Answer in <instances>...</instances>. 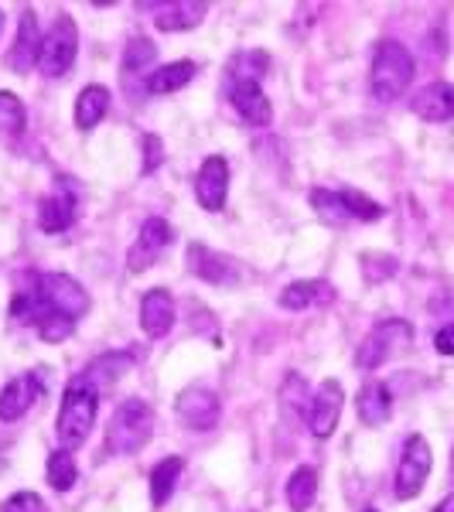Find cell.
<instances>
[{
    "label": "cell",
    "mask_w": 454,
    "mask_h": 512,
    "mask_svg": "<svg viewBox=\"0 0 454 512\" xmlns=\"http://www.w3.org/2000/svg\"><path fill=\"white\" fill-rule=\"evenodd\" d=\"M96 414H99V390L89 379H69L62 393V410H59V420H55V434H59L62 448H79L82 441L89 437L96 424Z\"/></svg>",
    "instance_id": "cell-1"
},
{
    "label": "cell",
    "mask_w": 454,
    "mask_h": 512,
    "mask_svg": "<svg viewBox=\"0 0 454 512\" xmlns=\"http://www.w3.org/2000/svg\"><path fill=\"white\" fill-rule=\"evenodd\" d=\"M154 434V410L144 400H123L113 414L110 427L103 437V454L106 458H123V454H137L151 441Z\"/></svg>",
    "instance_id": "cell-2"
},
{
    "label": "cell",
    "mask_w": 454,
    "mask_h": 512,
    "mask_svg": "<svg viewBox=\"0 0 454 512\" xmlns=\"http://www.w3.org/2000/svg\"><path fill=\"white\" fill-rule=\"evenodd\" d=\"M414 55L407 52V48L400 45V41L386 38L376 45L373 52V96L379 103H393V99H400L403 93L410 89V82H414Z\"/></svg>",
    "instance_id": "cell-3"
},
{
    "label": "cell",
    "mask_w": 454,
    "mask_h": 512,
    "mask_svg": "<svg viewBox=\"0 0 454 512\" xmlns=\"http://www.w3.org/2000/svg\"><path fill=\"white\" fill-rule=\"evenodd\" d=\"M414 342V328L403 318H386L362 338L359 352H356V366L359 369H379L383 362H390L396 352H403Z\"/></svg>",
    "instance_id": "cell-4"
},
{
    "label": "cell",
    "mask_w": 454,
    "mask_h": 512,
    "mask_svg": "<svg viewBox=\"0 0 454 512\" xmlns=\"http://www.w3.org/2000/svg\"><path fill=\"white\" fill-rule=\"evenodd\" d=\"M76 55H79V28L69 14H59L45 38H41V55H38V65L48 79H62L65 72L76 65Z\"/></svg>",
    "instance_id": "cell-5"
},
{
    "label": "cell",
    "mask_w": 454,
    "mask_h": 512,
    "mask_svg": "<svg viewBox=\"0 0 454 512\" xmlns=\"http://www.w3.org/2000/svg\"><path fill=\"white\" fill-rule=\"evenodd\" d=\"M431 465H434V454H431L427 437H420V434L407 437L400 465H396V499L400 502L417 499V495L424 492L427 478H431Z\"/></svg>",
    "instance_id": "cell-6"
},
{
    "label": "cell",
    "mask_w": 454,
    "mask_h": 512,
    "mask_svg": "<svg viewBox=\"0 0 454 512\" xmlns=\"http://www.w3.org/2000/svg\"><path fill=\"white\" fill-rule=\"evenodd\" d=\"M35 287L48 311L69 315L72 321H79L89 311V294L79 280H72L65 274H35Z\"/></svg>",
    "instance_id": "cell-7"
},
{
    "label": "cell",
    "mask_w": 454,
    "mask_h": 512,
    "mask_svg": "<svg viewBox=\"0 0 454 512\" xmlns=\"http://www.w3.org/2000/svg\"><path fill=\"white\" fill-rule=\"evenodd\" d=\"M171 239H175V229H171L168 219H161V216L147 219L144 226H140L137 243L130 246V253H127L130 274H144V270H151L154 263H158V256L171 246Z\"/></svg>",
    "instance_id": "cell-8"
},
{
    "label": "cell",
    "mask_w": 454,
    "mask_h": 512,
    "mask_svg": "<svg viewBox=\"0 0 454 512\" xmlns=\"http://www.w3.org/2000/svg\"><path fill=\"white\" fill-rule=\"evenodd\" d=\"M175 414L181 420V427H188V431H212V427L219 424L222 403H219V396L212 390H205V386H188V390L178 393Z\"/></svg>",
    "instance_id": "cell-9"
},
{
    "label": "cell",
    "mask_w": 454,
    "mask_h": 512,
    "mask_svg": "<svg viewBox=\"0 0 454 512\" xmlns=\"http://www.w3.org/2000/svg\"><path fill=\"white\" fill-rule=\"evenodd\" d=\"M342 407H345L342 383H338V379H325V383L315 390V396H311V407H308V427L318 441H325V437L335 434Z\"/></svg>",
    "instance_id": "cell-10"
},
{
    "label": "cell",
    "mask_w": 454,
    "mask_h": 512,
    "mask_svg": "<svg viewBox=\"0 0 454 512\" xmlns=\"http://www.w3.org/2000/svg\"><path fill=\"white\" fill-rule=\"evenodd\" d=\"M188 270L195 277H202L205 284H216V287H236L239 284V263L233 256L226 253H216L202 243H192L188 246Z\"/></svg>",
    "instance_id": "cell-11"
},
{
    "label": "cell",
    "mask_w": 454,
    "mask_h": 512,
    "mask_svg": "<svg viewBox=\"0 0 454 512\" xmlns=\"http://www.w3.org/2000/svg\"><path fill=\"white\" fill-rule=\"evenodd\" d=\"M195 195H198V205H202L205 212L226 209V195H229V164H226V158L212 154V158L202 161L198 178H195Z\"/></svg>",
    "instance_id": "cell-12"
},
{
    "label": "cell",
    "mask_w": 454,
    "mask_h": 512,
    "mask_svg": "<svg viewBox=\"0 0 454 512\" xmlns=\"http://www.w3.org/2000/svg\"><path fill=\"white\" fill-rule=\"evenodd\" d=\"M76 222V192L69 178H59V188L38 202V226L45 233H65Z\"/></svg>",
    "instance_id": "cell-13"
},
{
    "label": "cell",
    "mask_w": 454,
    "mask_h": 512,
    "mask_svg": "<svg viewBox=\"0 0 454 512\" xmlns=\"http://www.w3.org/2000/svg\"><path fill=\"white\" fill-rule=\"evenodd\" d=\"M229 103L250 127H267L274 120V106H270L267 93H263L260 82H226Z\"/></svg>",
    "instance_id": "cell-14"
},
{
    "label": "cell",
    "mask_w": 454,
    "mask_h": 512,
    "mask_svg": "<svg viewBox=\"0 0 454 512\" xmlns=\"http://www.w3.org/2000/svg\"><path fill=\"white\" fill-rule=\"evenodd\" d=\"M38 400H41V376L38 373L14 376L11 383L0 390V420H4V424L21 420Z\"/></svg>",
    "instance_id": "cell-15"
},
{
    "label": "cell",
    "mask_w": 454,
    "mask_h": 512,
    "mask_svg": "<svg viewBox=\"0 0 454 512\" xmlns=\"http://www.w3.org/2000/svg\"><path fill=\"white\" fill-rule=\"evenodd\" d=\"M38 55H41V31H38V18L35 11H24L21 14V24H18V38H14L11 52H7V69L18 72H31V65H38Z\"/></svg>",
    "instance_id": "cell-16"
},
{
    "label": "cell",
    "mask_w": 454,
    "mask_h": 512,
    "mask_svg": "<svg viewBox=\"0 0 454 512\" xmlns=\"http://www.w3.org/2000/svg\"><path fill=\"white\" fill-rule=\"evenodd\" d=\"M410 110L427 123L454 120V82H431L410 99Z\"/></svg>",
    "instance_id": "cell-17"
},
{
    "label": "cell",
    "mask_w": 454,
    "mask_h": 512,
    "mask_svg": "<svg viewBox=\"0 0 454 512\" xmlns=\"http://www.w3.org/2000/svg\"><path fill=\"white\" fill-rule=\"evenodd\" d=\"M171 325H175V297L164 287H154L140 301V328L151 338H164L171 332Z\"/></svg>",
    "instance_id": "cell-18"
},
{
    "label": "cell",
    "mask_w": 454,
    "mask_h": 512,
    "mask_svg": "<svg viewBox=\"0 0 454 512\" xmlns=\"http://www.w3.org/2000/svg\"><path fill=\"white\" fill-rule=\"evenodd\" d=\"M335 301V287L328 280H294L280 291V304L287 311H304V308H321V304Z\"/></svg>",
    "instance_id": "cell-19"
},
{
    "label": "cell",
    "mask_w": 454,
    "mask_h": 512,
    "mask_svg": "<svg viewBox=\"0 0 454 512\" xmlns=\"http://www.w3.org/2000/svg\"><path fill=\"white\" fill-rule=\"evenodd\" d=\"M356 410H359V420L366 427H379L386 424L393 414V393L386 383H379V379H373V383H366L359 390V400H356Z\"/></svg>",
    "instance_id": "cell-20"
},
{
    "label": "cell",
    "mask_w": 454,
    "mask_h": 512,
    "mask_svg": "<svg viewBox=\"0 0 454 512\" xmlns=\"http://www.w3.org/2000/svg\"><path fill=\"white\" fill-rule=\"evenodd\" d=\"M205 11H209V4H202V0H171V4H161L158 7V24L161 31H188V28H198L205 18Z\"/></svg>",
    "instance_id": "cell-21"
},
{
    "label": "cell",
    "mask_w": 454,
    "mask_h": 512,
    "mask_svg": "<svg viewBox=\"0 0 454 512\" xmlns=\"http://www.w3.org/2000/svg\"><path fill=\"white\" fill-rule=\"evenodd\" d=\"M110 89L106 86H86L79 93V99H76V127L79 130H93V127H99V120L110 113Z\"/></svg>",
    "instance_id": "cell-22"
},
{
    "label": "cell",
    "mask_w": 454,
    "mask_h": 512,
    "mask_svg": "<svg viewBox=\"0 0 454 512\" xmlns=\"http://www.w3.org/2000/svg\"><path fill=\"white\" fill-rule=\"evenodd\" d=\"M130 366H134V355L130 352H106V355H99L96 362H89L82 379H89L96 390H103V386L117 383L123 373H130Z\"/></svg>",
    "instance_id": "cell-23"
},
{
    "label": "cell",
    "mask_w": 454,
    "mask_h": 512,
    "mask_svg": "<svg viewBox=\"0 0 454 512\" xmlns=\"http://www.w3.org/2000/svg\"><path fill=\"white\" fill-rule=\"evenodd\" d=\"M192 79H195V62H171V65H161V69H154V72H151V79H147V93H154V96L178 93V89H185Z\"/></svg>",
    "instance_id": "cell-24"
},
{
    "label": "cell",
    "mask_w": 454,
    "mask_h": 512,
    "mask_svg": "<svg viewBox=\"0 0 454 512\" xmlns=\"http://www.w3.org/2000/svg\"><path fill=\"white\" fill-rule=\"evenodd\" d=\"M318 495V472L311 465L294 468V475L287 478V502H291L294 512H308L315 506Z\"/></svg>",
    "instance_id": "cell-25"
},
{
    "label": "cell",
    "mask_w": 454,
    "mask_h": 512,
    "mask_svg": "<svg viewBox=\"0 0 454 512\" xmlns=\"http://www.w3.org/2000/svg\"><path fill=\"white\" fill-rule=\"evenodd\" d=\"M181 468H185V461H181V458H164L161 465L151 472V502L158 509L171 499V492H175V485L181 478Z\"/></svg>",
    "instance_id": "cell-26"
},
{
    "label": "cell",
    "mask_w": 454,
    "mask_h": 512,
    "mask_svg": "<svg viewBox=\"0 0 454 512\" xmlns=\"http://www.w3.org/2000/svg\"><path fill=\"white\" fill-rule=\"evenodd\" d=\"M267 72H270V59L263 52H239L229 62L226 82H263Z\"/></svg>",
    "instance_id": "cell-27"
},
{
    "label": "cell",
    "mask_w": 454,
    "mask_h": 512,
    "mask_svg": "<svg viewBox=\"0 0 454 512\" xmlns=\"http://www.w3.org/2000/svg\"><path fill=\"white\" fill-rule=\"evenodd\" d=\"M45 475H48V485H52L55 492H69L72 485H76V458H72L69 451L59 448L48 454V465H45Z\"/></svg>",
    "instance_id": "cell-28"
},
{
    "label": "cell",
    "mask_w": 454,
    "mask_h": 512,
    "mask_svg": "<svg viewBox=\"0 0 454 512\" xmlns=\"http://www.w3.org/2000/svg\"><path fill=\"white\" fill-rule=\"evenodd\" d=\"M158 62V45L147 38H134L123 52V82H130V76H140L144 69Z\"/></svg>",
    "instance_id": "cell-29"
},
{
    "label": "cell",
    "mask_w": 454,
    "mask_h": 512,
    "mask_svg": "<svg viewBox=\"0 0 454 512\" xmlns=\"http://www.w3.org/2000/svg\"><path fill=\"white\" fill-rule=\"evenodd\" d=\"M311 205H315L318 219H325L328 226H345L349 219V209L342 202V192H328V188H315L311 192Z\"/></svg>",
    "instance_id": "cell-30"
},
{
    "label": "cell",
    "mask_w": 454,
    "mask_h": 512,
    "mask_svg": "<svg viewBox=\"0 0 454 512\" xmlns=\"http://www.w3.org/2000/svg\"><path fill=\"white\" fill-rule=\"evenodd\" d=\"M28 127V113H24V103L14 93L0 89V134H21Z\"/></svg>",
    "instance_id": "cell-31"
},
{
    "label": "cell",
    "mask_w": 454,
    "mask_h": 512,
    "mask_svg": "<svg viewBox=\"0 0 454 512\" xmlns=\"http://www.w3.org/2000/svg\"><path fill=\"white\" fill-rule=\"evenodd\" d=\"M342 202H345V209H349V219H359V222H376V219H383V205L373 202L369 195H362L356 192V188H342Z\"/></svg>",
    "instance_id": "cell-32"
},
{
    "label": "cell",
    "mask_w": 454,
    "mask_h": 512,
    "mask_svg": "<svg viewBox=\"0 0 454 512\" xmlns=\"http://www.w3.org/2000/svg\"><path fill=\"white\" fill-rule=\"evenodd\" d=\"M72 332H76V321H72L69 315H59V311H48V315L38 321L41 342L59 345V342H65V338H69Z\"/></svg>",
    "instance_id": "cell-33"
},
{
    "label": "cell",
    "mask_w": 454,
    "mask_h": 512,
    "mask_svg": "<svg viewBox=\"0 0 454 512\" xmlns=\"http://www.w3.org/2000/svg\"><path fill=\"white\" fill-rule=\"evenodd\" d=\"M362 274H366L369 284H376V280H386L396 274V260L386 253H362Z\"/></svg>",
    "instance_id": "cell-34"
},
{
    "label": "cell",
    "mask_w": 454,
    "mask_h": 512,
    "mask_svg": "<svg viewBox=\"0 0 454 512\" xmlns=\"http://www.w3.org/2000/svg\"><path fill=\"white\" fill-rule=\"evenodd\" d=\"M0 512H48V506L41 502V495L35 492H14L11 499L4 502Z\"/></svg>",
    "instance_id": "cell-35"
},
{
    "label": "cell",
    "mask_w": 454,
    "mask_h": 512,
    "mask_svg": "<svg viewBox=\"0 0 454 512\" xmlns=\"http://www.w3.org/2000/svg\"><path fill=\"white\" fill-rule=\"evenodd\" d=\"M164 161V144L161 137L147 134L144 137V175H151V171H158V164Z\"/></svg>",
    "instance_id": "cell-36"
},
{
    "label": "cell",
    "mask_w": 454,
    "mask_h": 512,
    "mask_svg": "<svg viewBox=\"0 0 454 512\" xmlns=\"http://www.w3.org/2000/svg\"><path fill=\"white\" fill-rule=\"evenodd\" d=\"M434 349L441 355H454V321H451V325H444L441 332L434 335Z\"/></svg>",
    "instance_id": "cell-37"
},
{
    "label": "cell",
    "mask_w": 454,
    "mask_h": 512,
    "mask_svg": "<svg viewBox=\"0 0 454 512\" xmlns=\"http://www.w3.org/2000/svg\"><path fill=\"white\" fill-rule=\"evenodd\" d=\"M434 512H454V492L451 495H444L441 502H437V509Z\"/></svg>",
    "instance_id": "cell-38"
},
{
    "label": "cell",
    "mask_w": 454,
    "mask_h": 512,
    "mask_svg": "<svg viewBox=\"0 0 454 512\" xmlns=\"http://www.w3.org/2000/svg\"><path fill=\"white\" fill-rule=\"evenodd\" d=\"M0 28H4V11H0Z\"/></svg>",
    "instance_id": "cell-39"
},
{
    "label": "cell",
    "mask_w": 454,
    "mask_h": 512,
    "mask_svg": "<svg viewBox=\"0 0 454 512\" xmlns=\"http://www.w3.org/2000/svg\"><path fill=\"white\" fill-rule=\"evenodd\" d=\"M362 512H379V509H362Z\"/></svg>",
    "instance_id": "cell-40"
}]
</instances>
